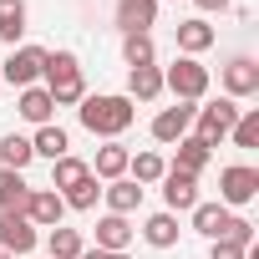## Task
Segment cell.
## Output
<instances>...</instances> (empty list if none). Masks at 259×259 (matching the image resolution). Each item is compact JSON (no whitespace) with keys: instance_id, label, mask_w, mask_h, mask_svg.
Returning a JSON list of instances; mask_svg holds the SVG:
<instances>
[{"instance_id":"6da1fadb","label":"cell","mask_w":259,"mask_h":259,"mask_svg":"<svg viewBox=\"0 0 259 259\" xmlns=\"http://www.w3.org/2000/svg\"><path fill=\"white\" fill-rule=\"evenodd\" d=\"M76 117H81V127H87L92 138H107V143H117V138L127 133V127H133L138 107L127 102V97H81Z\"/></svg>"},{"instance_id":"7a4b0ae2","label":"cell","mask_w":259,"mask_h":259,"mask_svg":"<svg viewBox=\"0 0 259 259\" xmlns=\"http://www.w3.org/2000/svg\"><path fill=\"white\" fill-rule=\"evenodd\" d=\"M41 76H46V92H51L56 107H76V102L87 97L76 51H46V71H41Z\"/></svg>"},{"instance_id":"3957f363","label":"cell","mask_w":259,"mask_h":259,"mask_svg":"<svg viewBox=\"0 0 259 259\" xmlns=\"http://www.w3.org/2000/svg\"><path fill=\"white\" fill-rule=\"evenodd\" d=\"M163 92H173L178 102H203L208 97V66L198 56H178L168 71H163Z\"/></svg>"},{"instance_id":"277c9868","label":"cell","mask_w":259,"mask_h":259,"mask_svg":"<svg viewBox=\"0 0 259 259\" xmlns=\"http://www.w3.org/2000/svg\"><path fill=\"white\" fill-rule=\"evenodd\" d=\"M46 71V46H11V56L0 61V81H11L16 92L36 87Z\"/></svg>"},{"instance_id":"5b68a950","label":"cell","mask_w":259,"mask_h":259,"mask_svg":"<svg viewBox=\"0 0 259 259\" xmlns=\"http://www.w3.org/2000/svg\"><path fill=\"white\" fill-rule=\"evenodd\" d=\"M193 122H198V143H208V148H219L224 138H229V127L239 122V107H234V97H219V102H208V107H198L193 112Z\"/></svg>"},{"instance_id":"8992f818","label":"cell","mask_w":259,"mask_h":259,"mask_svg":"<svg viewBox=\"0 0 259 259\" xmlns=\"http://www.w3.org/2000/svg\"><path fill=\"white\" fill-rule=\"evenodd\" d=\"M254 193H259V168L234 163V168L219 173V203H224V208H229V203H249Z\"/></svg>"},{"instance_id":"52a82bcc","label":"cell","mask_w":259,"mask_h":259,"mask_svg":"<svg viewBox=\"0 0 259 259\" xmlns=\"http://www.w3.org/2000/svg\"><path fill=\"white\" fill-rule=\"evenodd\" d=\"M158 183H163L168 213H193V203H203V198H198V178H188V173H178V168H168Z\"/></svg>"},{"instance_id":"ba28073f","label":"cell","mask_w":259,"mask_h":259,"mask_svg":"<svg viewBox=\"0 0 259 259\" xmlns=\"http://www.w3.org/2000/svg\"><path fill=\"white\" fill-rule=\"evenodd\" d=\"M36 244H41V234L26 213H0V249L6 254H31Z\"/></svg>"},{"instance_id":"9c48e42d","label":"cell","mask_w":259,"mask_h":259,"mask_svg":"<svg viewBox=\"0 0 259 259\" xmlns=\"http://www.w3.org/2000/svg\"><path fill=\"white\" fill-rule=\"evenodd\" d=\"M158 26V0H117V31L122 36H148Z\"/></svg>"},{"instance_id":"30bf717a","label":"cell","mask_w":259,"mask_h":259,"mask_svg":"<svg viewBox=\"0 0 259 259\" xmlns=\"http://www.w3.org/2000/svg\"><path fill=\"white\" fill-rule=\"evenodd\" d=\"M36 229H56L61 224V213H66V203H61V193L56 188H31V198H26V208H21Z\"/></svg>"},{"instance_id":"8fae6325","label":"cell","mask_w":259,"mask_h":259,"mask_svg":"<svg viewBox=\"0 0 259 259\" xmlns=\"http://www.w3.org/2000/svg\"><path fill=\"white\" fill-rule=\"evenodd\" d=\"M193 102H178V107H163L158 117H153V138L158 143H178V138H188V127H193Z\"/></svg>"},{"instance_id":"7c38bea8","label":"cell","mask_w":259,"mask_h":259,"mask_svg":"<svg viewBox=\"0 0 259 259\" xmlns=\"http://www.w3.org/2000/svg\"><path fill=\"white\" fill-rule=\"evenodd\" d=\"M224 92L229 97H254L259 92V61L254 56H234L224 66Z\"/></svg>"},{"instance_id":"4fadbf2b","label":"cell","mask_w":259,"mask_h":259,"mask_svg":"<svg viewBox=\"0 0 259 259\" xmlns=\"http://www.w3.org/2000/svg\"><path fill=\"white\" fill-rule=\"evenodd\" d=\"M143 193H148V188H143V183H133V178H112V183L102 188V198H107V213H122V219L143 208Z\"/></svg>"},{"instance_id":"5bb4252c","label":"cell","mask_w":259,"mask_h":259,"mask_svg":"<svg viewBox=\"0 0 259 259\" xmlns=\"http://www.w3.org/2000/svg\"><path fill=\"white\" fill-rule=\"evenodd\" d=\"M133 224H127L122 213H102L97 219V249H112V254H127V244H133Z\"/></svg>"},{"instance_id":"9a60e30c","label":"cell","mask_w":259,"mask_h":259,"mask_svg":"<svg viewBox=\"0 0 259 259\" xmlns=\"http://www.w3.org/2000/svg\"><path fill=\"white\" fill-rule=\"evenodd\" d=\"M163 97V66H133L127 71V102H158Z\"/></svg>"},{"instance_id":"2e32d148","label":"cell","mask_w":259,"mask_h":259,"mask_svg":"<svg viewBox=\"0 0 259 259\" xmlns=\"http://www.w3.org/2000/svg\"><path fill=\"white\" fill-rule=\"evenodd\" d=\"M173 36H178V51H183V56H198V51H208V46H213V26H208L203 16L178 21V26H173Z\"/></svg>"},{"instance_id":"e0dca14e","label":"cell","mask_w":259,"mask_h":259,"mask_svg":"<svg viewBox=\"0 0 259 259\" xmlns=\"http://www.w3.org/2000/svg\"><path fill=\"white\" fill-rule=\"evenodd\" d=\"M16 112H21L26 122L46 127V122H51V112H56V102H51V92H46V87H26V92H21V102H16Z\"/></svg>"},{"instance_id":"ac0fdd59","label":"cell","mask_w":259,"mask_h":259,"mask_svg":"<svg viewBox=\"0 0 259 259\" xmlns=\"http://www.w3.org/2000/svg\"><path fill=\"white\" fill-rule=\"evenodd\" d=\"M208 158H213L208 143H198V138H178V158H173V168L188 173V178H198V173L208 168Z\"/></svg>"},{"instance_id":"d6986e66","label":"cell","mask_w":259,"mask_h":259,"mask_svg":"<svg viewBox=\"0 0 259 259\" xmlns=\"http://www.w3.org/2000/svg\"><path fill=\"white\" fill-rule=\"evenodd\" d=\"M127 153L122 143H107V148H97V163H92V178H102V183H112V178H122L127 173Z\"/></svg>"},{"instance_id":"ffe728a7","label":"cell","mask_w":259,"mask_h":259,"mask_svg":"<svg viewBox=\"0 0 259 259\" xmlns=\"http://www.w3.org/2000/svg\"><path fill=\"white\" fill-rule=\"evenodd\" d=\"M143 239L153 244V249H173L178 244V213H153V219H143Z\"/></svg>"},{"instance_id":"44dd1931","label":"cell","mask_w":259,"mask_h":259,"mask_svg":"<svg viewBox=\"0 0 259 259\" xmlns=\"http://www.w3.org/2000/svg\"><path fill=\"white\" fill-rule=\"evenodd\" d=\"M31 198L26 188V173H11V168H0V213H21Z\"/></svg>"},{"instance_id":"7402d4cb","label":"cell","mask_w":259,"mask_h":259,"mask_svg":"<svg viewBox=\"0 0 259 259\" xmlns=\"http://www.w3.org/2000/svg\"><path fill=\"white\" fill-rule=\"evenodd\" d=\"M66 148H71V138L61 133L56 122L36 127V138H31V153H36V158H51V163H56V158H66Z\"/></svg>"},{"instance_id":"603a6c76","label":"cell","mask_w":259,"mask_h":259,"mask_svg":"<svg viewBox=\"0 0 259 259\" xmlns=\"http://www.w3.org/2000/svg\"><path fill=\"white\" fill-rule=\"evenodd\" d=\"M224 224H229V208L224 203H193V234L224 239Z\"/></svg>"},{"instance_id":"cb8c5ba5","label":"cell","mask_w":259,"mask_h":259,"mask_svg":"<svg viewBox=\"0 0 259 259\" xmlns=\"http://www.w3.org/2000/svg\"><path fill=\"white\" fill-rule=\"evenodd\" d=\"M46 249H51V259H81L87 239H81V229H66V224H56V229L46 234Z\"/></svg>"},{"instance_id":"d4e9b609","label":"cell","mask_w":259,"mask_h":259,"mask_svg":"<svg viewBox=\"0 0 259 259\" xmlns=\"http://www.w3.org/2000/svg\"><path fill=\"white\" fill-rule=\"evenodd\" d=\"M31 138H21V133H11V138H0V168H11V173H26L31 168Z\"/></svg>"},{"instance_id":"484cf974","label":"cell","mask_w":259,"mask_h":259,"mask_svg":"<svg viewBox=\"0 0 259 259\" xmlns=\"http://www.w3.org/2000/svg\"><path fill=\"white\" fill-rule=\"evenodd\" d=\"M26 36V0H0V41L16 46Z\"/></svg>"},{"instance_id":"4316f807","label":"cell","mask_w":259,"mask_h":259,"mask_svg":"<svg viewBox=\"0 0 259 259\" xmlns=\"http://www.w3.org/2000/svg\"><path fill=\"white\" fill-rule=\"evenodd\" d=\"M81 178H92V168H87L81 158H71V153H66V158H56V163H51V188H56V193L76 188Z\"/></svg>"},{"instance_id":"83f0119b","label":"cell","mask_w":259,"mask_h":259,"mask_svg":"<svg viewBox=\"0 0 259 259\" xmlns=\"http://www.w3.org/2000/svg\"><path fill=\"white\" fill-rule=\"evenodd\" d=\"M127 173H133V183L148 188V183H158V178L168 173V163H163L158 153H138V158H127Z\"/></svg>"},{"instance_id":"f1b7e54d","label":"cell","mask_w":259,"mask_h":259,"mask_svg":"<svg viewBox=\"0 0 259 259\" xmlns=\"http://www.w3.org/2000/svg\"><path fill=\"white\" fill-rule=\"evenodd\" d=\"M122 56H127V66H158L153 36H122Z\"/></svg>"},{"instance_id":"f546056e","label":"cell","mask_w":259,"mask_h":259,"mask_svg":"<svg viewBox=\"0 0 259 259\" xmlns=\"http://www.w3.org/2000/svg\"><path fill=\"white\" fill-rule=\"evenodd\" d=\"M97 198H102L97 178H81L76 188H66V193H61V203H66V208H76V213H92V208H97Z\"/></svg>"},{"instance_id":"4dcf8cb0","label":"cell","mask_w":259,"mask_h":259,"mask_svg":"<svg viewBox=\"0 0 259 259\" xmlns=\"http://www.w3.org/2000/svg\"><path fill=\"white\" fill-rule=\"evenodd\" d=\"M229 138H234V148H259V107L239 112V122L229 127Z\"/></svg>"},{"instance_id":"1f68e13d","label":"cell","mask_w":259,"mask_h":259,"mask_svg":"<svg viewBox=\"0 0 259 259\" xmlns=\"http://www.w3.org/2000/svg\"><path fill=\"white\" fill-rule=\"evenodd\" d=\"M224 239H229V244H239V249H254V224L229 213V224H224Z\"/></svg>"},{"instance_id":"d6a6232c","label":"cell","mask_w":259,"mask_h":259,"mask_svg":"<svg viewBox=\"0 0 259 259\" xmlns=\"http://www.w3.org/2000/svg\"><path fill=\"white\" fill-rule=\"evenodd\" d=\"M208 259H249V249H239V244H229V239H213Z\"/></svg>"},{"instance_id":"836d02e7","label":"cell","mask_w":259,"mask_h":259,"mask_svg":"<svg viewBox=\"0 0 259 259\" xmlns=\"http://www.w3.org/2000/svg\"><path fill=\"white\" fill-rule=\"evenodd\" d=\"M81 259H127V254H112V249H81Z\"/></svg>"},{"instance_id":"e575fe53","label":"cell","mask_w":259,"mask_h":259,"mask_svg":"<svg viewBox=\"0 0 259 259\" xmlns=\"http://www.w3.org/2000/svg\"><path fill=\"white\" fill-rule=\"evenodd\" d=\"M198 11H229V0H193Z\"/></svg>"},{"instance_id":"d590c367","label":"cell","mask_w":259,"mask_h":259,"mask_svg":"<svg viewBox=\"0 0 259 259\" xmlns=\"http://www.w3.org/2000/svg\"><path fill=\"white\" fill-rule=\"evenodd\" d=\"M0 259H16V254H6V249H0Z\"/></svg>"}]
</instances>
